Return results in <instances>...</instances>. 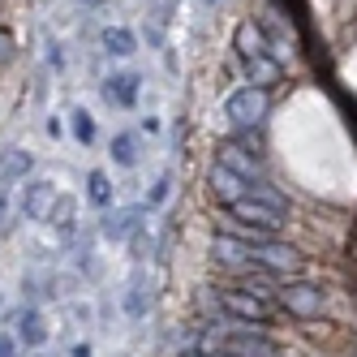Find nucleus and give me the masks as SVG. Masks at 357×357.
Listing matches in <instances>:
<instances>
[{"instance_id":"17","label":"nucleus","mask_w":357,"mask_h":357,"mask_svg":"<svg viewBox=\"0 0 357 357\" xmlns=\"http://www.w3.org/2000/svg\"><path fill=\"white\" fill-rule=\"evenodd\" d=\"M245 73L254 78V86H271V82H280V61L275 56H259V61H245Z\"/></svg>"},{"instance_id":"12","label":"nucleus","mask_w":357,"mask_h":357,"mask_svg":"<svg viewBox=\"0 0 357 357\" xmlns=\"http://www.w3.org/2000/svg\"><path fill=\"white\" fill-rule=\"evenodd\" d=\"M215 164L233 168L237 176H245L250 185L259 181V172H263V168H259V155H250V151H245V146H237V142H224V146H220V160H215Z\"/></svg>"},{"instance_id":"19","label":"nucleus","mask_w":357,"mask_h":357,"mask_svg":"<svg viewBox=\"0 0 357 357\" xmlns=\"http://www.w3.org/2000/svg\"><path fill=\"white\" fill-rule=\"evenodd\" d=\"M125 314H130V319H142L146 314V275L142 271H134V280H130V293H125Z\"/></svg>"},{"instance_id":"3","label":"nucleus","mask_w":357,"mask_h":357,"mask_svg":"<svg viewBox=\"0 0 357 357\" xmlns=\"http://www.w3.org/2000/svg\"><path fill=\"white\" fill-rule=\"evenodd\" d=\"M267 112H271V95L263 91V86H237L233 95L224 99V116L237 125V130H259V125L267 121Z\"/></svg>"},{"instance_id":"1","label":"nucleus","mask_w":357,"mask_h":357,"mask_svg":"<svg viewBox=\"0 0 357 357\" xmlns=\"http://www.w3.org/2000/svg\"><path fill=\"white\" fill-rule=\"evenodd\" d=\"M194 353H220V357H280V344L267 336V327L254 323H207L198 331Z\"/></svg>"},{"instance_id":"15","label":"nucleus","mask_w":357,"mask_h":357,"mask_svg":"<svg viewBox=\"0 0 357 357\" xmlns=\"http://www.w3.org/2000/svg\"><path fill=\"white\" fill-rule=\"evenodd\" d=\"M237 52H241V61L271 56V52H267V35H263V26H254V22H241V26H237Z\"/></svg>"},{"instance_id":"22","label":"nucleus","mask_w":357,"mask_h":357,"mask_svg":"<svg viewBox=\"0 0 357 357\" xmlns=\"http://www.w3.org/2000/svg\"><path fill=\"white\" fill-rule=\"evenodd\" d=\"M69 125H73V138H78L82 146L95 142V116H91L86 108H73V112H69Z\"/></svg>"},{"instance_id":"23","label":"nucleus","mask_w":357,"mask_h":357,"mask_svg":"<svg viewBox=\"0 0 357 357\" xmlns=\"http://www.w3.org/2000/svg\"><path fill=\"white\" fill-rule=\"evenodd\" d=\"M47 224L52 228H61V233H73V198H56V207H52V215H47Z\"/></svg>"},{"instance_id":"20","label":"nucleus","mask_w":357,"mask_h":357,"mask_svg":"<svg viewBox=\"0 0 357 357\" xmlns=\"http://www.w3.org/2000/svg\"><path fill=\"white\" fill-rule=\"evenodd\" d=\"M99 43H104V52H108V56H130V52H134V35L125 31V26H108Z\"/></svg>"},{"instance_id":"18","label":"nucleus","mask_w":357,"mask_h":357,"mask_svg":"<svg viewBox=\"0 0 357 357\" xmlns=\"http://www.w3.org/2000/svg\"><path fill=\"white\" fill-rule=\"evenodd\" d=\"M108 155H112L116 168H134V164H138V138H134V134H116Z\"/></svg>"},{"instance_id":"29","label":"nucleus","mask_w":357,"mask_h":357,"mask_svg":"<svg viewBox=\"0 0 357 357\" xmlns=\"http://www.w3.org/2000/svg\"><path fill=\"white\" fill-rule=\"evenodd\" d=\"M181 357H220V353H181Z\"/></svg>"},{"instance_id":"26","label":"nucleus","mask_w":357,"mask_h":357,"mask_svg":"<svg viewBox=\"0 0 357 357\" xmlns=\"http://www.w3.org/2000/svg\"><path fill=\"white\" fill-rule=\"evenodd\" d=\"M9 56H13V39H9L5 31H0V65H5Z\"/></svg>"},{"instance_id":"4","label":"nucleus","mask_w":357,"mask_h":357,"mask_svg":"<svg viewBox=\"0 0 357 357\" xmlns=\"http://www.w3.org/2000/svg\"><path fill=\"white\" fill-rule=\"evenodd\" d=\"M220 310H224L228 319H237V323L267 327L271 314H275V301H263V297L241 293V289H224V293H220Z\"/></svg>"},{"instance_id":"11","label":"nucleus","mask_w":357,"mask_h":357,"mask_svg":"<svg viewBox=\"0 0 357 357\" xmlns=\"http://www.w3.org/2000/svg\"><path fill=\"white\" fill-rule=\"evenodd\" d=\"M211 194L224 202V207H233L237 198H245V194H250V181H245V176H237L233 168L215 164V168H211Z\"/></svg>"},{"instance_id":"14","label":"nucleus","mask_w":357,"mask_h":357,"mask_svg":"<svg viewBox=\"0 0 357 357\" xmlns=\"http://www.w3.org/2000/svg\"><path fill=\"white\" fill-rule=\"evenodd\" d=\"M237 289L241 293H254V297H263V301H275L280 297V275L263 271V267H254V271H241L237 275Z\"/></svg>"},{"instance_id":"27","label":"nucleus","mask_w":357,"mask_h":357,"mask_svg":"<svg viewBox=\"0 0 357 357\" xmlns=\"http://www.w3.org/2000/svg\"><path fill=\"white\" fill-rule=\"evenodd\" d=\"M9 228V198H5V190H0V233Z\"/></svg>"},{"instance_id":"6","label":"nucleus","mask_w":357,"mask_h":357,"mask_svg":"<svg viewBox=\"0 0 357 357\" xmlns=\"http://www.w3.org/2000/svg\"><path fill=\"white\" fill-rule=\"evenodd\" d=\"M275 301L284 305L293 319H319V314H323V305H327L323 289L310 284V280H293V284H280V297H275Z\"/></svg>"},{"instance_id":"30","label":"nucleus","mask_w":357,"mask_h":357,"mask_svg":"<svg viewBox=\"0 0 357 357\" xmlns=\"http://www.w3.org/2000/svg\"><path fill=\"white\" fill-rule=\"evenodd\" d=\"M35 357H52V353H35Z\"/></svg>"},{"instance_id":"24","label":"nucleus","mask_w":357,"mask_h":357,"mask_svg":"<svg viewBox=\"0 0 357 357\" xmlns=\"http://www.w3.org/2000/svg\"><path fill=\"white\" fill-rule=\"evenodd\" d=\"M168 190H172V181H168V176H160V181L146 190V207H160V202L168 198Z\"/></svg>"},{"instance_id":"13","label":"nucleus","mask_w":357,"mask_h":357,"mask_svg":"<svg viewBox=\"0 0 357 357\" xmlns=\"http://www.w3.org/2000/svg\"><path fill=\"white\" fill-rule=\"evenodd\" d=\"M104 99L112 108H134L138 78H134V73H108V78H104Z\"/></svg>"},{"instance_id":"10","label":"nucleus","mask_w":357,"mask_h":357,"mask_svg":"<svg viewBox=\"0 0 357 357\" xmlns=\"http://www.w3.org/2000/svg\"><path fill=\"white\" fill-rule=\"evenodd\" d=\"M56 185L52 181H26V194H22V211H26L31 220H39V224H47V215H52V207H56Z\"/></svg>"},{"instance_id":"8","label":"nucleus","mask_w":357,"mask_h":357,"mask_svg":"<svg viewBox=\"0 0 357 357\" xmlns=\"http://www.w3.org/2000/svg\"><path fill=\"white\" fill-rule=\"evenodd\" d=\"M142 215H146V207H121V211H108L104 220H99V233H104L108 241H130L138 228H146Z\"/></svg>"},{"instance_id":"9","label":"nucleus","mask_w":357,"mask_h":357,"mask_svg":"<svg viewBox=\"0 0 357 357\" xmlns=\"http://www.w3.org/2000/svg\"><path fill=\"white\" fill-rule=\"evenodd\" d=\"M9 323L17 327V344H26V349H35V353L47 344V319L35 310V305H26V310L9 314Z\"/></svg>"},{"instance_id":"25","label":"nucleus","mask_w":357,"mask_h":357,"mask_svg":"<svg viewBox=\"0 0 357 357\" xmlns=\"http://www.w3.org/2000/svg\"><path fill=\"white\" fill-rule=\"evenodd\" d=\"M0 357H17V336L13 331H0Z\"/></svg>"},{"instance_id":"2","label":"nucleus","mask_w":357,"mask_h":357,"mask_svg":"<svg viewBox=\"0 0 357 357\" xmlns=\"http://www.w3.org/2000/svg\"><path fill=\"white\" fill-rule=\"evenodd\" d=\"M228 211L237 215V224L254 228V237H271V233H280V224H284L289 202H284V194L271 190L267 181H254V185H250V194H245V198H237Z\"/></svg>"},{"instance_id":"16","label":"nucleus","mask_w":357,"mask_h":357,"mask_svg":"<svg viewBox=\"0 0 357 357\" xmlns=\"http://www.w3.org/2000/svg\"><path fill=\"white\" fill-rule=\"evenodd\" d=\"M31 168H35L31 151H22V146L5 151V155H0V185H9V181H22V176H31Z\"/></svg>"},{"instance_id":"28","label":"nucleus","mask_w":357,"mask_h":357,"mask_svg":"<svg viewBox=\"0 0 357 357\" xmlns=\"http://www.w3.org/2000/svg\"><path fill=\"white\" fill-rule=\"evenodd\" d=\"M69 357H91V344H86V340H82V344H73V349H69Z\"/></svg>"},{"instance_id":"21","label":"nucleus","mask_w":357,"mask_h":357,"mask_svg":"<svg viewBox=\"0 0 357 357\" xmlns=\"http://www.w3.org/2000/svg\"><path fill=\"white\" fill-rule=\"evenodd\" d=\"M86 198L95 202V207H108V202H112V181H108V172H91V176H86Z\"/></svg>"},{"instance_id":"5","label":"nucleus","mask_w":357,"mask_h":357,"mask_svg":"<svg viewBox=\"0 0 357 357\" xmlns=\"http://www.w3.org/2000/svg\"><path fill=\"white\" fill-rule=\"evenodd\" d=\"M250 254H254V267H263L271 275H293L301 271V254L284 241H271V237H254L250 241Z\"/></svg>"},{"instance_id":"7","label":"nucleus","mask_w":357,"mask_h":357,"mask_svg":"<svg viewBox=\"0 0 357 357\" xmlns=\"http://www.w3.org/2000/svg\"><path fill=\"white\" fill-rule=\"evenodd\" d=\"M211 259H215L224 271H233V275H241V271H254L250 241H241V237H228V233L211 237Z\"/></svg>"}]
</instances>
